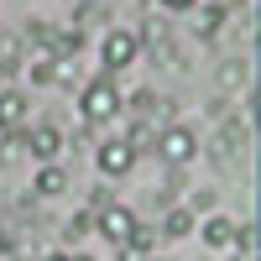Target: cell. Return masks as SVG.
Instances as JSON below:
<instances>
[{
	"instance_id": "6da1fadb",
	"label": "cell",
	"mask_w": 261,
	"mask_h": 261,
	"mask_svg": "<svg viewBox=\"0 0 261 261\" xmlns=\"http://www.w3.org/2000/svg\"><path fill=\"white\" fill-rule=\"evenodd\" d=\"M120 89H115V79L110 73H99V79H89V84H84V89H79V120L84 125H105V120H115L120 115Z\"/></svg>"
},
{
	"instance_id": "7a4b0ae2",
	"label": "cell",
	"mask_w": 261,
	"mask_h": 261,
	"mask_svg": "<svg viewBox=\"0 0 261 261\" xmlns=\"http://www.w3.org/2000/svg\"><path fill=\"white\" fill-rule=\"evenodd\" d=\"M151 151H157L167 167H183V162H193V151H199V136H193L188 125H162Z\"/></svg>"
},
{
	"instance_id": "3957f363",
	"label": "cell",
	"mask_w": 261,
	"mask_h": 261,
	"mask_svg": "<svg viewBox=\"0 0 261 261\" xmlns=\"http://www.w3.org/2000/svg\"><path fill=\"white\" fill-rule=\"evenodd\" d=\"M136 53H141V42H136V32H125V27H110L105 32V47H99V58H105V73H120V68H130L136 63Z\"/></svg>"
},
{
	"instance_id": "277c9868",
	"label": "cell",
	"mask_w": 261,
	"mask_h": 261,
	"mask_svg": "<svg viewBox=\"0 0 261 261\" xmlns=\"http://www.w3.org/2000/svg\"><path fill=\"white\" fill-rule=\"evenodd\" d=\"M94 162H99V172H105V178H125V172L136 167V146H130L125 136H115V141H99Z\"/></svg>"
},
{
	"instance_id": "5b68a950",
	"label": "cell",
	"mask_w": 261,
	"mask_h": 261,
	"mask_svg": "<svg viewBox=\"0 0 261 261\" xmlns=\"http://www.w3.org/2000/svg\"><path fill=\"white\" fill-rule=\"evenodd\" d=\"M94 230L105 235V241L125 246V241H130V230H136V214H130L125 204H110V209H99V214H94Z\"/></svg>"
},
{
	"instance_id": "8992f818",
	"label": "cell",
	"mask_w": 261,
	"mask_h": 261,
	"mask_svg": "<svg viewBox=\"0 0 261 261\" xmlns=\"http://www.w3.org/2000/svg\"><path fill=\"white\" fill-rule=\"evenodd\" d=\"M58 151H63L58 125H37V130H27V157H37L42 167H47V162H58Z\"/></svg>"
},
{
	"instance_id": "52a82bcc",
	"label": "cell",
	"mask_w": 261,
	"mask_h": 261,
	"mask_svg": "<svg viewBox=\"0 0 261 261\" xmlns=\"http://www.w3.org/2000/svg\"><path fill=\"white\" fill-rule=\"evenodd\" d=\"M21 120H27V94L0 89V130H21Z\"/></svg>"
},
{
	"instance_id": "ba28073f",
	"label": "cell",
	"mask_w": 261,
	"mask_h": 261,
	"mask_svg": "<svg viewBox=\"0 0 261 261\" xmlns=\"http://www.w3.org/2000/svg\"><path fill=\"white\" fill-rule=\"evenodd\" d=\"M199 235H204V246H209V251H225V246L235 241V220H230V214H209Z\"/></svg>"
},
{
	"instance_id": "9c48e42d",
	"label": "cell",
	"mask_w": 261,
	"mask_h": 261,
	"mask_svg": "<svg viewBox=\"0 0 261 261\" xmlns=\"http://www.w3.org/2000/svg\"><path fill=\"white\" fill-rule=\"evenodd\" d=\"M27 73H32V84H63V58H53V53H37V58H27Z\"/></svg>"
},
{
	"instance_id": "30bf717a",
	"label": "cell",
	"mask_w": 261,
	"mask_h": 261,
	"mask_svg": "<svg viewBox=\"0 0 261 261\" xmlns=\"http://www.w3.org/2000/svg\"><path fill=\"white\" fill-rule=\"evenodd\" d=\"M136 42H146V47H151V53H157V58H162V63H167V58H172V32H167V27H162V21H146V27H141V32H136Z\"/></svg>"
},
{
	"instance_id": "8fae6325",
	"label": "cell",
	"mask_w": 261,
	"mask_h": 261,
	"mask_svg": "<svg viewBox=\"0 0 261 261\" xmlns=\"http://www.w3.org/2000/svg\"><path fill=\"white\" fill-rule=\"evenodd\" d=\"M246 84H251L246 58H225V63H220V89H246Z\"/></svg>"
},
{
	"instance_id": "7c38bea8",
	"label": "cell",
	"mask_w": 261,
	"mask_h": 261,
	"mask_svg": "<svg viewBox=\"0 0 261 261\" xmlns=\"http://www.w3.org/2000/svg\"><path fill=\"white\" fill-rule=\"evenodd\" d=\"M63 188H68V178H63V167H58V162H47V167L37 172V193H42V199H58Z\"/></svg>"
},
{
	"instance_id": "4fadbf2b",
	"label": "cell",
	"mask_w": 261,
	"mask_h": 261,
	"mask_svg": "<svg viewBox=\"0 0 261 261\" xmlns=\"http://www.w3.org/2000/svg\"><path fill=\"white\" fill-rule=\"evenodd\" d=\"M193 230V209H178V204H172L167 214H162V235H167V241H178V235H188Z\"/></svg>"
},
{
	"instance_id": "5bb4252c",
	"label": "cell",
	"mask_w": 261,
	"mask_h": 261,
	"mask_svg": "<svg viewBox=\"0 0 261 261\" xmlns=\"http://www.w3.org/2000/svg\"><path fill=\"white\" fill-rule=\"evenodd\" d=\"M225 32V6H204L199 11V37H220Z\"/></svg>"
},
{
	"instance_id": "9a60e30c",
	"label": "cell",
	"mask_w": 261,
	"mask_h": 261,
	"mask_svg": "<svg viewBox=\"0 0 261 261\" xmlns=\"http://www.w3.org/2000/svg\"><path fill=\"white\" fill-rule=\"evenodd\" d=\"M27 157V130H6V141H0V162H21Z\"/></svg>"
},
{
	"instance_id": "2e32d148",
	"label": "cell",
	"mask_w": 261,
	"mask_h": 261,
	"mask_svg": "<svg viewBox=\"0 0 261 261\" xmlns=\"http://www.w3.org/2000/svg\"><path fill=\"white\" fill-rule=\"evenodd\" d=\"M157 110H162V99L151 94V89H136V94H130V115H157Z\"/></svg>"
},
{
	"instance_id": "e0dca14e",
	"label": "cell",
	"mask_w": 261,
	"mask_h": 261,
	"mask_svg": "<svg viewBox=\"0 0 261 261\" xmlns=\"http://www.w3.org/2000/svg\"><path fill=\"white\" fill-rule=\"evenodd\" d=\"M89 230H94V214H89V209H79L73 220H68V230H63V235H68V241H84Z\"/></svg>"
},
{
	"instance_id": "ac0fdd59",
	"label": "cell",
	"mask_w": 261,
	"mask_h": 261,
	"mask_svg": "<svg viewBox=\"0 0 261 261\" xmlns=\"http://www.w3.org/2000/svg\"><path fill=\"white\" fill-rule=\"evenodd\" d=\"M94 11H110V0H79V21L94 16Z\"/></svg>"
},
{
	"instance_id": "d6986e66",
	"label": "cell",
	"mask_w": 261,
	"mask_h": 261,
	"mask_svg": "<svg viewBox=\"0 0 261 261\" xmlns=\"http://www.w3.org/2000/svg\"><path fill=\"white\" fill-rule=\"evenodd\" d=\"M115 261H146V256H141L136 246H115Z\"/></svg>"
},
{
	"instance_id": "ffe728a7",
	"label": "cell",
	"mask_w": 261,
	"mask_h": 261,
	"mask_svg": "<svg viewBox=\"0 0 261 261\" xmlns=\"http://www.w3.org/2000/svg\"><path fill=\"white\" fill-rule=\"evenodd\" d=\"M151 6H162V11H188L193 0H151Z\"/></svg>"
},
{
	"instance_id": "44dd1931",
	"label": "cell",
	"mask_w": 261,
	"mask_h": 261,
	"mask_svg": "<svg viewBox=\"0 0 261 261\" xmlns=\"http://www.w3.org/2000/svg\"><path fill=\"white\" fill-rule=\"evenodd\" d=\"M42 261H89V256H68V251H47Z\"/></svg>"
},
{
	"instance_id": "7402d4cb",
	"label": "cell",
	"mask_w": 261,
	"mask_h": 261,
	"mask_svg": "<svg viewBox=\"0 0 261 261\" xmlns=\"http://www.w3.org/2000/svg\"><path fill=\"white\" fill-rule=\"evenodd\" d=\"M0 241H6V235H0Z\"/></svg>"
}]
</instances>
